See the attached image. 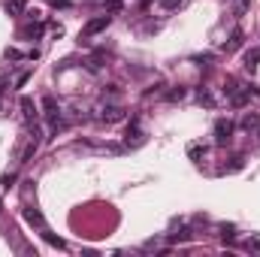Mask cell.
<instances>
[{"label":"cell","instance_id":"8fae6325","mask_svg":"<svg viewBox=\"0 0 260 257\" xmlns=\"http://www.w3.org/2000/svg\"><path fill=\"white\" fill-rule=\"evenodd\" d=\"M260 67V49H248L245 52V70H257Z\"/></svg>","mask_w":260,"mask_h":257},{"label":"cell","instance_id":"9c48e42d","mask_svg":"<svg viewBox=\"0 0 260 257\" xmlns=\"http://www.w3.org/2000/svg\"><path fill=\"white\" fill-rule=\"evenodd\" d=\"M239 46H242V30H239V27H236V30H233V34H230V40H227V43H224V52H227V55H230V52H236V49H239Z\"/></svg>","mask_w":260,"mask_h":257},{"label":"cell","instance_id":"ba28073f","mask_svg":"<svg viewBox=\"0 0 260 257\" xmlns=\"http://www.w3.org/2000/svg\"><path fill=\"white\" fill-rule=\"evenodd\" d=\"M124 142H127V145H142V142H145V133L133 124V127H127V133H124Z\"/></svg>","mask_w":260,"mask_h":257},{"label":"cell","instance_id":"3957f363","mask_svg":"<svg viewBox=\"0 0 260 257\" xmlns=\"http://www.w3.org/2000/svg\"><path fill=\"white\" fill-rule=\"evenodd\" d=\"M230 136H233V121H230V118H218V121H215V142H218V145H227Z\"/></svg>","mask_w":260,"mask_h":257},{"label":"cell","instance_id":"6da1fadb","mask_svg":"<svg viewBox=\"0 0 260 257\" xmlns=\"http://www.w3.org/2000/svg\"><path fill=\"white\" fill-rule=\"evenodd\" d=\"M109 24H112V15H97V18H91V21H88V24H85V27L79 30V40H82V43H88L91 37L103 34V30H106Z\"/></svg>","mask_w":260,"mask_h":257},{"label":"cell","instance_id":"5bb4252c","mask_svg":"<svg viewBox=\"0 0 260 257\" xmlns=\"http://www.w3.org/2000/svg\"><path fill=\"white\" fill-rule=\"evenodd\" d=\"M157 3H160L164 9H179V6H182L185 0H157Z\"/></svg>","mask_w":260,"mask_h":257},{"label":"cell","instance_id":"5b68a950","mask_svg":"<svg viewBox=\"0 0 260 257\" xmlns=\"http://www.w3.org/2000/svg\"><path fill=\"white\" fill-rule=\"evenodd\" d=\"M121 118H124V109L121 106H103V112H100V121H106V124H115Z\"/></svg>","mask_w":260,"mask_h":257},{"label":"cell","instance_id":"9a60e30c","mask_svg":"<svg viewBox=\"0 0 260 257\" xmlns=\"http://www.w3.org/2000/svg\"><path fill=\"white\" fill-rule=\"evenodd\" d=\"M245 248H248V251H260V239H257V236H254V239H248V242H245Z\"/></svg>","mask_w":260,"mask_h":257},{"label":"cell","instance_id":"e0dca14e","mask_svg":"<svg viewBox=\"0 0 260 257\" xmlns=\"http://www.w3.org/2000/svg\"><path fill=\"white\" fill-rule=\"evenodd\" d=\"M200 103H206V106H212V103H215V100H212V97H209V94H206V91H200Z\"/></svg>","mask_w":260,"mask_h":257},{"label":"cell","instance_id":"ac0fdd59","mask_svg":"<svg viewBox=\"0 0 260 257\" xmlns=\"http://www.w3.org/2000/svg\"><path fill=\"white\" fill-rule=\"evenodd\" d=\"M200 151H203L200 145H191V148H188V154H191V157H200Z\"/></svg>","mask_w":260,"mask_h":257},{"label":"cell","instance_id":"52a82bcc","mask_svg":"<svg viewBox=\"0 0 260 257\" xmlns=\"http://www.w3.org/2000/svg\"><path fill=\"white\" fill-rule=\"evenodd\" d=\"M24 221L34 224V227H40V230H49V227H46V218H43L37 209H24Z\"/></svg>","mask_w":260,"mask_h":257},{"label":"cell","instance_id":"2e32d148","mask_svg":"<svg viewBox=\"0 0 260 257\" xmlns=\"http://www.w3.org/2000/svg\"><path fill=\"white\" fill-rule=\"evenodd\" d=\"M106 9H109V12H118V9H121V0H109Z\"/></svg>","mask_w":260,"mask_h":257},{"label":"cell","instance_id":"277c9868","mask_svg":"<svg viewBox=\"0 0 260 257\" xmlns=\"http://www.w3.org/2000/svg\"><path fill=\"white\" fill-rule=\"evenodd\" d=\"M43 109H46V118L55 124V121H61V106L55 103V97H43Z\"/></svg>","mask_w":260,"mask_h":257},{"label":"cell","instance_id":"4fadbf2b","mask_svg":"<svg viewBox=\"0 0 260 257\" xmlns=\"http://www.w3.org/2000/svg\"><path fill=\"white\" fill-rule=\"evenodd\" d=\"M248 3H251V0H233V12H236V18L248 12Z\"/></svg>","mask_w":260,"mask_h":257},{"label":"cell","instance_id":"30bf717a","mask_svg":"<svg viewBox=\"0 0 260 257\" xmlns=\"http://www.w3.org/2000/svg\"><path fill=\"white\" fill-rule=\"evenodd\" d=\"M3 9H6V15H24V0H6Z\"/></svg>","mask_w":260,"mask_h":257},{"label":"cell","instance_id":"7a4b0ae2","mask_svg":"<svg viewBox=\"0 0 260 257\" xmlns=\"http://www.w3.org/2000/svg\"><path fill=\"white\" fill-rule=\"evenodd\" d=\"M227 94H230V106L242 109L248 103V97H251V88H242L236 79H227Z\"/></svg>","mask_w":260,"mask_h":257},{"label":"cell","instance_id":"7c38bea8","mask_svg":"<svg viewBox=\"0 0 260 257\" xmlns=\"http://www.w3.org/2000/svg\"><path fill=\"white\" fill-rule=\"evenodd\" d=\"M242 127L245 130H257L260 127V115L257 112H245V115H242Z\"/></svg>","mask_w":260,"mask_h":257},{"label":"cell","instance_id":"8992f818","mask_svg":"<svg viewBox=\"0 0 260 257\" xmlns=\"http://www.w3.org/2000/svg\"><path fill=\"white\" fill-rule=\"evenodd\" d=\"M21 112H24V121L27 124H37V106L30 97H21Z\"/></svg>","mask_w":260,"mask_h":257}]
</instances>
